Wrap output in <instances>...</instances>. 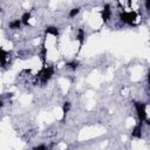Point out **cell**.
Returning a JSON list of instances; mask_svg holds the SVG:
<instances>
[{"label":"cell","instance_id":"cell-1","mask_svg":"<svg viewBox=\"0 0 150 150\" xmlns=\"http://www.w3.org/2000/svg\"><path fill=\"white\" fill-rule=\"evenodd\" d=\"M53 74H54V67H52V66H49V67L43 66L42 69L36 74V77H39L40 81H41V83L45 84V83H47V81L52 77Z\"/></svg>","mask_w":150,"mask_h":150},{"label":"cell","instance_id":"cell-2","mask_svg":"<svg viewBox=\"0 0 150 150\" xmlns=\"http://www.w3.org/2000/svg\"><path fill=\"white\" fill-rule=\"evenodd\" d=\"M135 109L137 111V116H138V120L141 123L145 122L146 124H149V120L146 117V112H145V104L142 103V102H135Z\"/></svg>","mask_w":150,"mask_h":150},{"label":"cell","instance_id":"cell-3","mask_svg":"<svg viewBox=\"0 0 150 150\" xmlns=\"http://www.w3.org/2000/svg\"><path fill=\"white\" fill-rule=\"evenodd\" d=\"M136 16H137V14L135 12H122L120 14L121 21H123L125 23H129V25H131L134 22V20L136 19Z\"/></svg>","mask_w":150,"mask_h":150},{"label":"cell","instance_id":"cell-4","mask_svg":"<svg viewBox=\"0 0 150 150\" xmlns=\"http://www.w3.org/2000/svg\"><path fill=\"white\" fill-rule=\"evenodd\" d=\"M101 15H102V20H103V22H107V21L110 19L111 9H110V6H109V5H105V6L103 7V9L101 11Z\"/></svg>","mask_w":150,"mask_h":150},{"label":"cell","instance_id":"cell-5","mask_svg":"<svg viewBox=\"0 0 150 150\" xmlns=\"http://www.w3.org/2000/svg\"><path fill=\"white\" fill-rule=\"evenodd\" d=\"M131 136L132 137H136V138H141L142 137V123L141 122H138V124L135 125V128L132 129Z\"/></svg>","mask_w":150,"mask_h":150},{"label":"cell","instance_id":"cell-6","mask_svg":"<svg viewBox=\"0 0 150 150\" xmlns=\"http://www.w3.org/2000/svg\"><path fill=\"white\" fill-rule=\"evenodd\" d=\"M46 55H47V48L45 46V40H43L42 46H41V52H40V59H41L43 66H46Z\"/></svg>","mask_w":150,"mask_h":150},{"label":"cell","instance_id":"cell-7","mask_svg":"<svg viewBox=\"0 0 150 150\" xmlns=\"http://www.w3.org/2000/svg\"><path fill=\"white\" fill-rule=\"evenodd\" d=\"M7 56H8V53L5 52L2 48H0V64L4 66L7 61Z\"/></svg>","mask_w":150,"mask_h":150},{"label":"cell","instance_id":"cell-8","mask_svg":"<svg viewBox=\"0 0 150 150\" xmlns=\"http://www.w3.org/2000/svg\"><path fill=\"white\" fill-rule=\"evenodd\" d=\"M46 34H52L54 36H57L59 35V29L54 26H50V27H47L46 28Z\"/></svg>","mask_w":150,"mask_h":150},{"label":"cell","instance_id":"cell-9","mask_svg":"<svg viewBox=\"0 0 150 150\" xmlns=\"http://www.w3.org/2000/svg\"><path fill=\"white\" fill-rule=\"evenodd\" d=\"M76 39L80 41V46H82V43H83V40H84V30H83L82 28H79Z\"/></svg>","mask_w":150,"mask_h":150},{"label":"cell","instance_id":"cell-10","mask_svg":"<svg viewBox=\"0 0 150 150\" xmlns=\"http://www.w3.org/2000/svg\"><path fill=\"white\" fill-rule=\"evenodd\" d=\"M30 19V13L29 12H26V13H23L22 14V16H21V22L23 23V25H26V26H28V20Z\"/></svg>","mask_w":150,"mask_h":150},{"label":"cell","instance_id":"cell-11","mask_svg":"<svg viewBox=\"0 0 150 150\" xmlns=\"http://www.w3.org/2000/svg\"><path fill=\"white\" fill-rule=\"evenodd\" d=\"M20 25H21V20H20V19H16V20H14V21H12V22L9 23V28H12V29H18V28H20Z\"/></svg>","mask_w":150,"mask_h":150},{"label":"cell","instance_id":"cell-12","mask_svg":"<svg viewBox=\"0 0 150 150\" xmlns=\"http://www.w3.org/2000/svg\"><path fill=\"white\" fill-rule=\"evenodd\" d=\"M66 66H67L69 69H71V70H75V69L77 68V66H79V62H77V61H71V62H68V63H66Z\"/></svg>","mask_w":150,"mask_h":150},{"label":"cell","instance_id":"cell-13","mask_svg":"<svg viewBox=\"0 0 150 150\" xmlns=\"http://www.w3.org/2000/svg\"><path fill=\"white\" fill-rule=\"evenodd\" d=\"M63 118L66 117V115H67V112L69 111V109H70V103L69 102H64V104H63Z\"/></svg>","mask_w":150,"mask_h":150},{"label":"cell","instance_id":"cell-14","mask_svg":"<svg viewBox=\"0 0 150 150\" xmlns=\"http://www.w3.org/2000/svg\"><path fill=\"white\" fill-rule=\"evenodd\" d=\"M79 12H80V8H79V7L70 9V12H69V18H74L75 15H77V13H79Z\"/></svg>","mask_w":150,"mask_h":150},{"label":"cell","instance_id":"cell-15","mask_svg":"<svg viewBox=\"0 0 150 150\" xmlns=\"http://www.w3.org/2000/svg\"><path fill=\"white\" fill-rule=\"evenodd\" d=\"M34 150H48V149H47V146H46V145L41 144V145H38V146H35V148H34Z\"/></svg>","mask_w":150,"mask_h":150},{"label":"cell","instance_id":"cell-16","mask_svg":"<svg viewBox=\"0 0 150 150\" xmlns=\"http://www.w3.org/2000/svg\"><path fill=\"white\" fill-rule=\"evenodd\" d=\"M0 107H2V101L0 100Z\"/></svg>","mask_w":150,"mask_h":150},{"label":"cell","instance_id":"cell-17","mask_svg":"<svg viewBox=\"0 0 150 150\" xmlns=\"http://www.w3.org/2000/svg\"><path fill=\"white\" fill-rule=\"evenodd\" d=\"M0 12H1V8H0Z\"/></svg>","mask_w":150,"mask_h":150}]
</instances>
